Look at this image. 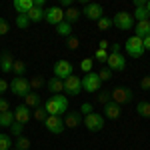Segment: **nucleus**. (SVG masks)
Here are the masks:
<instances>
[{
    "mask_svg": "<svg viewBox=\"0 0 150 150\" xmlns=\"http://www.w3.org/2000/svg\"><path fill=\"white\" fill-rule=\"evenodd\" d=\"M96 26H98L100 30H108V28H112V18H108V16H102V18L96 22Z\"/></svg>",
    "mask_w": 150,
    "mask_h": 150,
    "instance_id": "f704fd0d",
    "label": "nucleus"
},
{
    "mask_svg": "<svg viewBox=\"0 0 150 150\" xmlns=\"http://www.w3.org/2000/svg\"><path fill=\"white\" fill-rule=\"evenodd\" d=\"M140 88H142V90H148L150 88V76H144V78L140 80Z\"/></svg>",
    "mask_w": 150,
    "mask_h": 150,
    "instance_id": "c03bdc74",
    "label": "nucleus"
},
{
    "mask_svg": "<svg viewBox=\"0 0 150 150\" xmlns=\"http://www.w3.org/2000/svg\"><path fill=\"white\" fill-rule=\"evenodd\" d=\"M136 112H138V116H142V118H150V102H146V100L138 102L136 104Z\"/></svg>",
    "mask_w": 150,
    "mask_h": 150,
    "instance_id": "bb28decb",
    "label": "nucleus"
},
{
    "mask_svg": "<svg viewBox=\"0 0 150 150\" xmlns=\"http://www.w3.org/2000/svg\"><path fill=\"white\" fill-rule=\"evenodd\" d=\"M104 66L108 70H112V72H122V70L126 68V56L122 52H110Z\"/></svg>",
    "mask_w": 150,
    "mask_h": 150,
    "instance_id": "20e7f679",
    "label": "nucleus"
},
{
    "mask_svg": "<svg viewBox=\"0 0 150 150\" xmlns=\"http://www.w3.org/2000/svg\"><path fill=\"white\" fill-rule=\"evenodd\" d=\"M72 64H70L68 60H56L54 62V78H58V80H66L68 76H72Z\"/></svg>",
    "mask_w": 150,
    "mask_h": 150,
    "instance_id": "1a4fd4ad",
    "label": "nucleus"
},
{
    "mask_svg": "<svg viewBox=\"0 0 150 150\" xmlns=\"http://www.w3.org/2000/svg\"><path fill=\"white\" fill-rule=\"evenodd\" d=\"M112 52H120V44H116V42H114V44H112Z\"/></svg>",
    "mask_w": 150,
    "mask_h": 150,
    "instance_id": "8fccbe9b",
    "label": "nucleus"
},
{
    "mask_svg": "<svg viewBox=\"0 0 150 150\" xmlns=\"http://www.w3.org/2000/svg\"><path fill=\"white\" fill-rule=\"evenodd\" d=\"M12 6H14V10L18 12V14H28V12L32 10V6H34V0H14L12 2Z\"/></svg>",
    "mask_w": 150,
    "mask_h": 150,
    "instance_id": "2eb2a0df",
    "label": "nucleus"
},
{
    "mask_svg": "<svg viewBox=\"0 0 150 150\" xmlns=\"http://www.w3.org/2000/svg\"><path fill=\"white\" fill-rule=\"evenodd\" d=\"M78 112H80L82 116H86V114H90V112H94V106H92L90 102H84V104L80 106V110H78Z\"/></svg>",
    "mask_w": 150,
    "mask_h": 150,
    "instance_id": "ea45409f",
    "label": "nucleus"
},
{
    "mask_svg": "<svg viewBox=\"0 0 150 150\" xmlns=\"http://www.w3.org/2000/svg\"><path fill=\"white\" fill-rule=\"evenodd\" d=\"M12 114H14V120H16V122H20V124H26V122L32 118V110H30L28 106L20 104V106H16V108L12 110Z\"/></svg>",
    "mask_w": 150,
    "mask_h": 150,
    "instance_id": "ddd939ff",
    "label": "nucleus"
},
{
    "mask_svg": "<svg viewBox=\"0 0 150 150\" xmlns=\"http://www.w3.org/2000/svg\"><path fill=\"white\" fill-rule=\"evenodd\" d=\"M78 18H80V10H78V8H72V6H70L68 10L64 12V20L68 24H74Z\"/></svg>",
    "mask_w": 150,
    "mask_h": 150,
    "instance_id": "393cba45",
    "label": "nucleus"
},
{
    "mask_svg": "<svg viewBox=\"0 0 150 150\" xmlns=\"http://www.w3.org/2000/svg\"><path fill=\"white\" fill-rule=\"evenodd\" d=\"M32 116H34V120H38V122H44L46 116H48V112L44 110V106H38V108L32 110Z\"/></svg>",
    "mask_w": 150,
    "mask_h": 150,
    "instance_id": "c756f323",
    "label": "nucleus"
},
{
    "mask_svg": "<svg viewBox=\"0 0 150 150\" xmlns=\"http://www.w3.org/2000/svg\"><path fill=\"white\" fill-rule=\"evenodd\" d=\"M52 100H54V104H56V108H58V116H62V114L68 112V98H66V96H62V94H54Z\"/></svg>",
    "mask_w": 150,
    "mask_h": 150,
    "instance_id": "f3484780",
    "label": "nucleus"
},
{
    "mask_svg": "<svg viewBox=\"0 0 150 150\" xmlns=\"http://www.w3.org/2000/svg\"><path fill=\"white\" fill-rule=\"evenodd\" d=\"M10 148H12V140H10V136L0 132V150H10Z\"/></svg>",
    "mask_w": 150,
    "mask_h": 150,
    "instance_id": "2f4dec72",
    "label": "nucleus"
},
{
    "mask_svg": "<svg viewBox=\"0 0 150 150\" xmlns=\"http://www.w3.org/2000/svg\"><path fill=\"white\" fill-rule=\"evenodd\" d=\"M6 90H8V82H6V80H2V78H0V96H2V94L6 92Z\"/></svg>",
    "mask_w": 150,
    "mask_h": 150,
    "instance_id": "a18cd8bd",
    "label": "nucleus"
},
{
    "mask_svg": "<svg viewBox=\"0 0 150 150\" xmlns=\"http://www.w3.org/2000/svg\"><path fill=\"white\" fill-rule=\"evenodd\" d=\"M12 64H14V58L10 52H2L0 54V70L2 72H12Z\"/></svg>",
    "mask_w": 150,
    "mask_h": 150,
    "instance_id": "6ab92c4d",
    "label": "nucleus"
},
{
    "mask_svg": "<svg viewBox=\"0 0 150 150\" xmlns=\"http://www.w3.org/2000/svg\"><path fill=\"white\" fill-rule=\"evenodd\" d=\"M98 96H96V102H100V104H108L112 98H110V92H106V90H100V92H96Z\"/></svg>",
    "mask_w": 150,
    "mask_h": 150,
    "instance_id": "e433bc0d",
    "label": "nucleus"
},
{
    "mask_svg": "<svg viewBox=\"0 0 150 150\" xmlns=\"http://www.w3.org/2000/svg\"><path fill=\"white\" fill-rule=\"evenodd\" d=\"M82 90V78L80 76H68L66 80H64V92L68 94V96H78Z\"/></svg>",
    "mask_w": 150,
    "mask_h": 150,
    "instance_id": "f8f14e48",
    "label": "nucleus"
},
{
    "mask_svg": "<svg viewBox=\"0 0 150 150\" xmlns=\"http://www.w3.org/2000/svg\"><path fill=\"white\" fill-rule=\"evenodd\" d=\"M132 18H134L136 22H144V20H150V12L146 10V6H140V8H136V10H134Z\"/></svg>",
    "mask_w": 150,
    "mask_h": 150,
    "instance_id": "b1692460",
    "label": "nucleus"
},
{
    "mask_svg": "<svg viewBox=\"0 0 150 150\" xmlns=\"http://www.w3.org/2000/svg\"><path fill=\"white\" fill-rule=\"evenodd\" d=\"M10 150H16V148H10Z\"/></svg>",
    "mask_w": 150,
    "mask_h": 150,
    "instance_id": "603ef678",
    "label": "nucleus"
},
{
    "mask_svg": "<svg viewBox=\"0 0 150 150\" xmlns=\"http://www.w3.org/2000/svg\"><path fill=\"white\" fill-rule=\"evenodd\" d=\"M120 112H122L120 106H118L116 102H112V100H110L108 104H104V116H106L108 120H116V118H120Z\"/></svg>",
    "mask_w": 150,
    "mask_h": 150,
    "instance_id": "4468645a",
    "label": "nucleus"
},
{
    "mask_svg": "<svg viewBox=\"0 0 150 150\" xmlns=\"http://www.w3.org/2000/svg\"><path fill=\"white\" fill-rule=\"evenodd\" d=\"M98 76H100V80H110V78H112V70H108L106 68V66H104L102 70H100V72H98Z\"/></svg>",
    "mask_w": 150,
    "mask_h": 150,
    "instance_id": "a19ab883",
    "label": "nucleus"
},
{
    "mask_svg": "<svg viewBox=\"0 0 150 150\" xmlns=\"http://www.w3.org/2000/svg\"><path fill=\"white\" fill-rule=\"evenodd\" d=\"M146 10L150 12V0H148V2H146Z\"/></svg>",
    "mask_w": 150,
    "mask_h": 150,
    "instance_id": "3c124183",
    "label": "nucleus"
},
{
    "mask_svg": "<svg viewBox=\"0 0 150 150\" xmlns=\"http://www.w3.org/2000/svg\"><path fill=\"white\" fill-rule=\"evenodd\" d=\"M142 44H144V50H150V36L142 38Z\"/></svg>",
    "mask_w": 150,
    "mask_h": 150,
    "instance_id": "de8ad7c7",
    "label": "nucleus"
},
{
    "mask_svg": "<svg viewBox=\"0 0 150 150\" xmlns=\"http://www.w3.org/2000/svg\"><path fill=\"white\" fill-rule=\"evenodd\" d=\"M26 18H28L30 22H42V20H44V8H40V6H32V10L26 14Z\"/></svg>",
    "mask_w": 150,
    "mask_h": 150,
    "instance_id": "4be33fe9",
    "label": "nucleus"
},
{
    "mask_svg": "<svg viewBox=\"0 0 150 150\" xmlns=\"http://www.w3.org/2000/svg\"><path fill=\"white\" fill-rule=\"evenodd\" d=\"M82 122H84V126L88 128L90 132H100L104 128V116L98 114V112H90V114L84 116Z\"/></svg>",
    "mask_w": 150,
    "mask_h": 150,
    "instance_id": "423d86ee",
    "label": "nucleus"
},
{
    "mask_svg": "<svg viewBox=\"0 0 150 150\" xmlns=\"http://www.w3.org/2000/svg\"><path fill=\"white\" fill-rule=\"evenodd\" d=\"M82 122V114L80 112H66L64 114V126L66 128H76Z\"/></svg>",
    "mask_w": 150,
    "mask_h": 150,
    "instance_id": "dca6fc26",
    "label": "nucleus"
},
{
    "mask_svg": "<svg viewBox=\"0 0 150 150\" xmlns=\"http://www.w3.org/2000/svg\"><path fill=\"white\" fill-rule=\"evenodd\" d=\"M50 134H62L64 132V118L62 116H46V120L42 122Z\"/></svg>",
    "mask_w": 150,
    "mask_h": 150,
    "instance_id": "6e6552de",
    "label": "nucleus"
},
{
    "mask_svg": "<svg viewBox=\"0 0 150 150\" xmlns=\"http://www.w3.org/2000/svg\"><path fill=\"white\" fill-rule=\"evenodd\" d=\"M108 46H110L108 40H100V42H98V50H108Z\"/></svg>",
    "mask_w": 150,
    "mask_h": 150,
    "instance_id": "49530a36",
    "label": "nucleus"
},
{
    "mask_svg": "<svg viewBox=\"0 0 150 150\" xmlns=\"http://www.w3.org/2000/svg\"><path fill=\"white\" fill-rule=\"evenodd\" d=\"M92 64H94V58H84L80 62V70L88 74V72H92Z\"/></svg>",
    "mask_w": 150,
    "mask_h": 150,
    "instance_id": "c9c22d12",
    "label": "nucleus"
},
{
    "mask_svg": "<svg viewBox=\"0 0 150 150\" xmlns=\"http://www.w3.org/2000/svg\"><path fill=\"white\" fill-rule=\"evenodd\" d=\"M112 26H116L118 30H130L134 26V18L128 12H116L112 18Z\"/></svg>",
    "mask_w": 150,
    "mask_h": 150,
    "instance_id": "0eeeda50",
    "label": "nucleus"
},
{
    "mask_svg": "<svg viewBox=\"0 0 150 150\" xmlns=\"http://www.w3.org/2000/svg\"><path fill=\"white\" fill-rule=\"evenodd\" d=\"M56 34L62 36V38H68V36H72V24H68L66 20L64 22H60L56 26Z\"/></svg>",
    "mask_w": 150,
    "mask_h": 150,
    "instance_id": "5701e85b",
    "label": "nucleus"
},
{
    "mask_svg": "<svg viewBox=\"0 0 150 150\" xmlns=\"http://www.w3.org/2000/svg\"><path fill=\"white\" fill-rule=\"evenodd\" d=\"M22 132H24V124H20V122H16V120H14V122H12V126H10V134L18 138V136H22Z\"/></svg>",
    "mask_w": 150,
    "mask_h": 150,
    "instance_id": "473e14b6",
    "label": "nucleus"
},
{
    "mask_svg": "<svg viewBox=\"0 0 150 150\" xmlns=\"http://www.w3.org/2000/svg\"><path fill=\"white\" fill-rule=\"evenodd\" d=\"M30 140L26 138V136H18L16 138V150H30Z\"/></svg>",
    "mask_w": 150,
    "mask_h": 150,
    "instance_id": "7c9ffc66",
    "label": "nucleus"
},
{
    "mask_svg": "<svg viewBox=\"0 0 150 150\" xmlns=\"http://www.w3.org/2000/svg\"><path fill=\"white\" fill-rule=\"evenodd\" d=\"M124 50H126V54L130 58H140L144 54V44H142V40H140L138 36H128L126 42H124Z\"/></svg>",
    "mask_w": 150,
    "mask_h": 150,
    "instance_id": "f257e3e1",
    "label": "nucleus"
},
{
    "mask_svg": "<svg viewBox=\"0 0 150 150\" xmlns=\"http://www.w3.org/2000/svg\"><path fill=\"white\" fill-rule=\"evenodd\" d=\"M46 88L50 90L52 94H62V90H64V82L62 80H58V78H48V82H46Z\"/></svg>",
    "mask_w": 150,
    "mask_h": 150,
    "instance_id": "412c9836",
    "label": "nucleus"
},
{
    "mask_svg": "<svg viewBox=\"0 0 150 150\" xmlns=\"http://www.w3.org/2000/svg\"><path fill=\"white\" fill-rule=\"evenodd\" d=\"M134 6H136V8H140V6H146V2H144V0H134Z\"/></svg>",
    "mask_w": 150,
    "mask_h": 150,
    "instance_id": "09e8293b",
    "label": "nucleus"
},
{
    "mask_svg": "<svg viewBox=\"0 0 150 150\" xmlns=\"http://www.w3.org/2000/svg\"><path fill=\"white\" fill-rule=\"evenodd\" d=\"M24 106H28L30 110H32V108H38V106H40V94L34 92V90H30V92L24 96Z\"/></svg>",
    "mask_w": 150,
    "mask_h": 150,
    "instance_id": "a211bd4d",
    "label": "nucleus"
},
{
    "mask_svg": "<svg viewBox=\"0 0 150 150\" xmlns=\"http://www.w3.org/2000/svg\"><path fill=\"white\" fill-rule=\"evenodd\" d=\"M14 122V114L10 110L8 112H0V128H10Z\"/></svg>",
    "mask_w": 150,
    "mask_h": 150,
    "instance_id": "a878e982",
    "label": "nucleus"
},
{
    "mask_svg": "<svg viewBox=\"0 0 150 150\" xmlns=\"http://www.w3.org/2000/svg\"><path fill=\"white\" fill-rule=\"evenodd\" d=\"M8 90H10L14 96H26V94L30 92V84L28 80L24 78V76H14L10 82H8Z\"/></svg>",
    "mask_w": 150,
    "mask_h": 150,
    "instance_id": "f03ea898",
    "label": "nucleus"
},
{
    "mask_svg": "<svg viewBox=\"0 0 150 150\" xmlns=\"http://www.w3.org/2000/svg\"><path fill=\"white\" fill-rule=\"evenodd\" d=\"M66 44H68V48H70V50H74V48H78L80 40H78L76 36H68V38H66Z\"/></svg>",
    "mask_w": 150,
    "mask_h": 150,
    "instance_id": "79ce46f5",
    "label": "nucleus"
},
{
    "mask_svg": "<svg viewBox=\"0 0 150 150\" xmlns=\"http://www.w3.org/2000/svg\"><path fill=\"white\" fill-rule=\"evenodd\" d=\"M82 16H86L88 20H100L104 16V8L100 4H96V2H90V4H84V8H82Z\"/></svg>",
    "mask_w": 150,
    "mask_h": 150,
    "instance_id": "9b49d317",
    "label": "nucleus"
},
{
    "mask_svg": "<svg viewBox=\"0 0 150 150\" xmlns=\"http://www.w3.org/2000/svg\"><path fill=\"white\" fill-rule=\"evenodd\" d=\"M28 84H30V90H38V88H42V86H46V80L42 78V76H34L32 80H28Z\"/></svg>",
    "mask_w": 150,
    "mask_h": 150,
    "instance_id": "c85d7f7f",
    "label": "nucleus"
},
{
    "mask_svg": "<svg viewBox=\"0 0 150 150\" xmlns=\"http://www.w3.org/2000/svg\"><path fill=\"white\" fill-rule=\"evenodd\" d=\"M8 32H10V24H8L6 18H2V16H0V36L8 34Z\"/></svg>",
    "mask_w": 150,
    "mask_h": 150,
    "instance_id": "4c0bfd02",
    "label": "nucleus"
},
{
    "mask_svg": "<svg viewBox=\"0 0 150 150\" xmlns=\"http://www.w3.org/2000/svg\"><path fill=\"white\" fill-rule=\"evenodd\" d=\"M96 62H100V64H106V60H108V50H96Z\"/></svg>",
    "mask_w": 150,
    "mask_h": 150,
    "instance_id": "58836bf2",
    "label": "nucleus"
},
{
    "mask_svg": "<svg viewBox=\"0 0 150 150\" xmlns=\"http://www.w3.org/2000/svg\"><path fill=\"white\" fill-rule=\"evenodd\" d=\"M12 74H14V76H24V74H26V64H24L22 60H14V64H12Z\"/></svg>",
    "mask_w": 150,
    "mask_h": 150,
    "instance_id": "cd10ccee",
    "label": "nucleus"
},
{
    "mask_svg": "<svg viewBox=\"0 0 150 150\" xmlns=\"http://www.w3.org/2000/svg\"><path fill=\"white\" fill-rule=\"evenodd\" d=\"M44 20H46L48 24L58 26L60 22H64V10H62L60 6H48L46 10H44Z\"/></svg>",
    "mask_w": 150,
    "mask_h": 150,
    "instance_id": "9d476101",
    "label": "nucleus"
},
{
    "mask_svg": "<svg viewBox=\"0 0 150 150\" xmlns=\"http://www.w3.org/2000/svg\"><path fill=\"white\" fill-rule=\"evenodd\" d=\"M100 84H102V80H100L98 72H88L82 78V90L88 94H96V92H100Z\"/></svg>",
    "mask_w": 150,
    "mask_h": 150,
    "instance_id": "7ed1b4c3",
    "label": "nucleus"
},
{
    "mask_svg": "<svg viewBox=\"0 0 150 150\" xmlns=\"http://www.w3.org/2000/svg\"><path fill=\"white\" fill-rule=\"evenodd\" d=\"M134 36H138L140 40L150 36V20H144V22H136V28H134Z\"/></svg>",
    "mask_w": 150,
    "mask_h": 150,
    "instance_id": "aec40b11",
    "label": "nucleus"
},
{
    "mask_svg": "<svg viewBox=\"0 0 150 150\" xmlns=\"http://www.w3.org/2000/svg\"><path fill=\"white\" fill-rule=\"evenodd\" d=\"M132 90L128 88V86H116L114 90L110 92V98H112V102H116L118 106L120 104H128L130 100H132Z\"/></svg>",
    "mask_w": 150,
    "mask_h": 150,
    "instance_id": "39448f33",
    "label": "nucleus"
},
{
    "mask_svg": "<svg viewBox=\"0 0 150 150\" xmlns=\"http://www.w3.org/2000/svg\"><path fill=\"white\" fill-rule=\"evenodd\" d=\"M16 26H18L20 30H26V28L30 26V20H28L24 14H18V16H16Z\"/></svg>",
    "mask_w": 150,
    "mask_h": 150,
    "instance_id": "72a5a7b5",
    "label": "nucleus"
},
{
    "mask_svg": "<svg viewBox=\"0 0 150 150\" xmlns=\"http://www.w3.org/2000/svg\"><path fill=\"white\" fill-rule=\"evenodd\" d=\"M8 110H10V102L0 96V112H8Z\"/></svg>",
    "mask_w": 150,
    "mask_h": 150,
    "instance_id": "37998d69",
    "label": "nucleus"
}]
</instances>
